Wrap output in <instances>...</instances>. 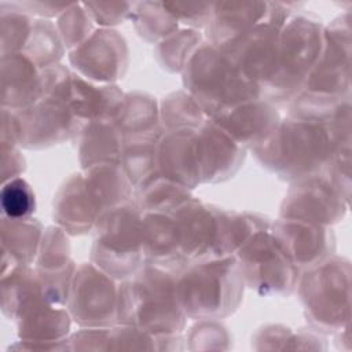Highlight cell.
<instances>
[{"instance_id":"cell-1","label":"cell","mask_w":352,"mask_h":352,"mask_svg":"<svg viewBox=\"0 0 352 352\" xmlns=\"http://www.w3.org/2000/svg\"><path fill=\"white\" fill-rule=\"evenodd\" d=\"M186 85L198 106L219 114L257 96V82L249 78L234 59L214 45L197 48L187 60Z\"/></svg>"},{"instance_id":"cell-2","label":"cell","mask_w":352,"mask_h":352,"mask_svg":"<svg viewBox=\"0 0 352 352\" xmlns=\"http://www.w3.org/2000/svg\"><path fill=\"white\" fill-rule=\"evenodd\" d=\"M176 279L157 267H146L120 287L118 318L144 331H177L183 311L176 298Z\"/></svg>"},{"instance_id":"cell-3","label":"cell","mask_w":352,"mask_h":352,"mask_svg":"<svg viewBox=\"0 0 352 352\" xmlns=\"http://www.w3.org/2000/svg\"><path fill=\"white\" fill-rule=\"evenodd\" d=\"M243 276L238 263L223 258L219 263L192 264L176 278V298L183 314L191 318H216L235 309L242 294Z\"/></svg>"},{"instance_id":"cell-4","label":"cell","mask_w":352,"mask_h":352,"mask_svg":"<svg viewBox=\"0 0 352 352\" xmlns=\"http://www.w3.org/2000/svg\"><path fill=\"white\" fill-rule=\"evenodd\" d=\"M279 128L263 140L265 147L261 154L263 161L272 164L274 168L292 175L309 172L320 166L329 155L330 139L323 120L294 118L280 124Z\"/></svg>"},{"instance_id":"cell-5","label":"cell","mask_w":352,"mask_h":352,"mask_svg":"<svg viewBox=\"0 0 352 352\" xmlns=\"http://www.w3.org/2000/svg\"><path fill=\"white\" fill-rule=\"evenodd\" d=\"M99 220L92 257L114 276H128L138 268L143 250L142 217L132 206L111 208Z\"/></svg>"},{"instance_id":"cell-6","label":"cell","mask_w":352,"mask_h":352,"mask_svg":"<svg viewBox=\"0 0 352 352\" xmlns=\"http://www.w3.org/2000/svg\"><path fill=\"white\" fill-rule=\"evenodd\" d=\"M268 230H256L241 246L238 264L242 276L261 292H278L293 287L296 279L294 264L275 243Z\"/></svg>"},{"instance_id":"cell-7","label":"cell","mask_w":352,"mask_h":352,"mask_svg":"<svg viewBox=\"0 0 352 352\" xmlns=\"http://www.w3.org/2000/svg\"><path fill=\"white\" fill-rule=\"evenodd\" d=\"M70 309L81 324L107 323L118 314L120 289L116 290L110 278L94 265H82L74 274Z\"/></svg>"},{"instance_id":"cell-8","label":"cell","mask_w":352,"mask_h":352,"mask_svg":"<svg viewBox=\"0 0 352 352\" xmlns=\"http://www.w3.org/2000/svg\"><path fill=\"white\" fill-rule=\"evenodd\" d=\"M214 124L238 144L250 142L258 144L276 128L278 114L268 104L253 99L220 111Z\"/></svg>"},{"instance_id":"cell-9","label":"cell","mask_w":352,"mask_h":352,"mask_svg":"<svg viewBox=\"0 0 352 352\" xmlns=\"http://www.w3.org/2000/svg\"><path fill=\"white\" fill-rule=\"evenodd\" d=\"M297 187L294 198L287 197V201H285V208L297 205V213L290 217L304 219V221L316 224L336 219V212L340 210L338 195L333 188H327V182L312 177Z\"/></svg>"},{"instance_id":"cell-10","label":"cell","mask_w":352,"mask_h":352,"mask_svg":"<svg viewBox=\"0 0 352 352\" xmlns=\"http://www.w3.org/2000/svg\"><path fill=\"white\" fill-rule=\"evenodd\" d=\"M34 63L21 54L3 56V102L4 106H22L32 103L40 91Z\"/></svg>"},{"instance_id":"cell-11","label":"cell","mask_w":352,"mask_h":352,"mask_svg":"<svg viewBox=\"0 0 352 352\" xmlns=\"http://www.w3.org/2000/svg\"><path fill=\"white\" fill-rule=\"evenodd\" d=\"M29 219V217H28ZM28 219H21V220H10V223L4 221L10 226V231L3 227V245L10 246H3V249L10 250V257L15 260L18 264L26 265L32 260L36 252V243L40 235V230L36 228V226L30 221H26Z\"/></svg>"},{"instance_id":"cell-12","label":"cell","mask_w":352,"mask_h":352,"mask_svg":"<svg viewBox=\"0 0 352 352\" xmlns=\"http://www.w3.org/2000/svg\"><path fill=\"white\" fill-rule=\"evenodd\" d=\"M0 201L4 216L11 220L28 219L34 210V194L21 177L11 179L3 184Z\"/></svg>"},{"instance_id":"cell-13","label":"cell","mask_w":352,"mask_h":352,"mask_svg":"<svg viewBox=\"0 0 352 352\" xmlns=\"http://www.w3.org/2000/svg\"><path fill=\"white\" fill-rule=\"evenodd\" d=\"M67 11L69 12H65L59 19L60 34L67 45H78L81 36L85 37L87 32L91 30V21L89 16H87L85 10H80L77 4H73Z\"/></svg>"}]
</instances>
